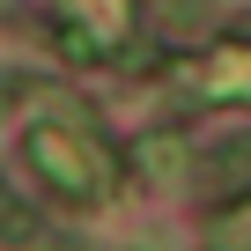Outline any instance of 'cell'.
Segmentation results:
<instances>
[{
  "label": "cell",
  "mask_w": 251,
  "mask_h": 251,
  "mask_svg": "<svg viewBox=\"0 0 251 251\" xmlns=\"http://www.w3.org/2000/svg\"><path fill=\"white\" fill-rule=\"evenodd\" d=\"M67 8V52L103 59L133 37V0H59Z\"/></svg>",
  "instance_id": "obj_2"
},
{
  "label": "cell",
  "mask_w": 251,
  "mask_h": 251,
  "mask_svg": "<svg viewBox=\"0 0 251 251\" xmlns=\"http://www.w3.org/2000/svg\"><path fill=\"white\" fill-rule=\"evenodd\" d=\"M207 177H214V185H244V177H251V133L222 141V148H214V163H207Z\"/></svg>",
  "instance_id": "obj_6"
},
{
  "label": "cell",
  "mask_w": 251,
  "mask_h": 251,
  "mask_svg": "<svg viewBox=\"0 0 251 251\" xmlns=\"http://www.w3.org/2000/svg\"><path fill=\"white\" fill-rule=\"evenodd\" d=\"M37 236H45V229H37V214H30V207H15L8 192H0V244H23V251H37Z\"/></svg>",
  "instance_id": "obj_7"
},
{
  "label": "cell",
  "mask_w": 251,
  "mask_h": 251,
  "mask_svg": "<svg viewBox=\"0 0 251 251\" xmlns=\"http://www.w3.org/2000/svg\"><path fill=\"white\" fill-rule=\"evenodd\" d=\"M177 155H185V133H148V141H133V170L155 177V185L177 177Z\"/></svg>",
  "instance_id": "obj_4"
},
{
  "label": "cell",
  "mask_w": 251,
  "mask_h": 251,
  "mask_svg": "<svg viewBox=\"0 0 251 251\" xmlns=\"http://www.w3.org/2000/svg\"><path fill=\"white\" fill-rule=\"evenodd\" d=\"M185 89L207 103H251V45H222L207 59H185Z\"/></svg>",
  "instance_id": "obj_3"
},
{
  "label": "cell",
  "mask_w": 251,
  "mask_h": 251,
  "mask_svg": "<svg viewBox=\"0 0 251 251\" xmlns=\"http://www.w3.org/2000/svg\"><path fill=\"white\" fill-rule=\"evenodd\" d=\"M207 251H251V200L207 222Z\"/></svg>",
  "instance_id": "obj_5"
},
{
  "label": "cell",
  "mask_w": 251,
  "mask_h": 251,
  "mask_svg": "<svg viewBox=\"0 0 251 251\" xmlns=\"http://www.w3.org/2000/svg\"><path fill=\"white\" fill-rule=\"evenodd\" d=\"M23 155H30V170L59 200H81V207H96L118 185V155L96 141L89 118H37L30 133H23Z\"/></svg>",
  "instance_id": "obj_1"
}]
</instances>
